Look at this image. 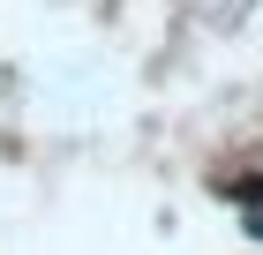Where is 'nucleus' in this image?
I'll list each match as a JSON object with an SVG mask.
<instances>
[{"label": "nucleus", "mask_w": 263, "mask_h": 255, "mask_svg": "<svg viewBox=\"0 0 263 255\" xmlns=\"http://www.w3.org/2000/svg\"><path fill=\"white\" fill-rule=\"evenodd\" d=\"M218 195L241 203V210H256V203H263V173H233V180H218Z\"/></svg>", "instance_id": "nucleus-1"}]
</instances>
